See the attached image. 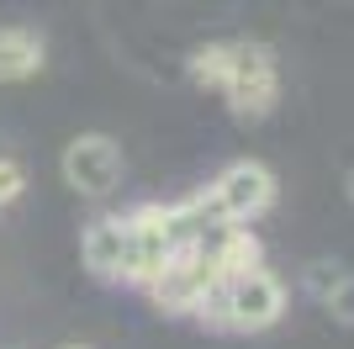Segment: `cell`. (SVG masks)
<instances>
[{"instance_id": "ba28073f", "label": "cell", "mask_w": 354, "mask_h": 349, "mask_svg": "<svg viewBox=\"0 0 354 349\" xmlns=\"http://www.w3.org/2000/svg\"><path fill=\"white\" fill-rule=\"evenodd\" d=\"M207 254H212V265H217V280H233V276H249V270H259V260H265V244H259L249 228L222 222V228L207 238Z\"/></svg>"}, {"instance_id": "9a60e30c", "label": "cell", "mask_w": 354, "mask_h": 349, "mask_svg": "<svg viewBox=\"0 0 354 349\" xmlns=\"http://www.w3.org/2000/svg\"><path fill=\"white\" fill-rule=\"evenodd\" d=\"M349 196H354V174H349Z\"/></svg>"}, {"instance_id": "8fae6325", "label": "cell", "mask_w": 354, "mask_h": 349, "mask_svg": "<svg viewBox=\"0 0 354 349\" xmlns=\"http://www.w3.org/2000/svg\"><path fill=\"white\" fill-rule=\"evenodd\" d=\"M21 190H27V170H21V159L0 154V206L21 202Z\"/></svg>"}, {"instance_id": "9c48e42d", "label": "cell", "mask_w": 354, "mask_h": 349, "mask_svg": "<svg viewBox=\"0 0 354 349\" xmlns=\"http://www.w3.org/2000/svg\"><path fill=\"white\" fill-rule=\"evenodd\" d=\"M48 64V48L32 27H0V85H21Z\"/></svg>"}, {"instance_id": "5b68a950", "label": "cell", "mask_w": 354, "mask_h": 349, "mask_svg": "<svg viewBox=\"0 0 354 349\" xmlns=\"http://www.w3.org/2000/svg\"><path fill=\"white\" fill-rule=\"evenodd\" d=\"M207 202L222 222H238V228H249L259 212L275 206V174L265 170L259 159H233L227 170L217 174L207 186Z\"/></svg>"}, {"instance_id": "30bf717a", "label": "cell", "mask_w": 354, "mask_h": 349, "mask_svg": "<svg viewBox=\"0 0 354 349\" xmlns=\"http://www.w3.org/2000/svg\"><path fill=\"white\" fill-rule=\"evenodd\" d=\"M227 64H233V43H201L191 53V80H196V85H207V90H222Z\"/></svg>"}, {"instance_id": "3957f363", "label": "cell", "mask_w": 354, "mask_h": 349, "mask_svg": "<svg viewBox=\"0 0 354 349\" xmlns=\"http://www.w3.org/2000/svg\"><path fill=\"white\" fill-rule=\"evenodd\" d=\"M127 260H122V286H153V280L164 276V265L175 260V233H169V212H164L159 202L138 206V212H127Z\"/></svg>"}, {"instance_id": "4fadbf2b", "label": "cell", "mask_w": 354, "mask_h": 349, "mask_svg": "<svg viewBox=\"0 0 354 349\" xmlns=\"http://www.w3.org/2000/svg\"><path fill=\"white\" fill-rule=\"evenodd\" d=\"M339 280H344V270H333V265H312L307 270V291L317 296V302H328V291L339 286Z\"/></svg>"}, {"instance_id": "277c9868", "label": "cell", "mask_w": 354, "mask_h": 349, "mask_svg": "<svg viewBox=\"0 0 354 349\" xmlns=\"http://www.w3.org/2000/svg\"><path fill=\"white\" fill-rule=\"evenodd\" d=\"M281 96V69H275V53L259 43H233V64H227V80H222V101L227 111L254 122L265 116Z\"/></svg>"}, {"instance_id": "7c38bea8", "label": "cell", "mask_w": 354, "mask_h": 349, "mask_svg": "<svg viewBox=\"0 0 354 349\" xmlns=\"http://www.w3.org/2000/svg\"><path fill=\"white\" fill-rule=\"evenodd\" d=\"M323 307H328L339 323H354V276H344L339 286L328 291V302H323Z\"/></svg>"}, {"instance_id": "52a82bcc", "label": "cell", "mask_w": 354, "mask_h": 349, "mask_svg": "<svg viewBox=\"0 0 354 349\" xmlns=\"http://www.w3.org/2000/svg\"><path fill=\"white\" fill-rule=\"evenodd\" d=\"M85 270L95 280H122V260H127V222L122 217H95L80 238Z\"/></svg>"}, {"instance_id": "5bb4252c", "label": "cell", "mask_w": 354, "mask_h": 349, "mask_svg": "<svg viewBox=\"0 0 354 349\" xmlns=\"http://www.w3.org/2000/svg\"><path fill=\"white\" fill-rule=\"evenodd\" d=\"M59 349H90V344H59Z\"/></svg>"}, {"instance_id": "8992f818", "label": "cell", "mask_w": 354, "mask_h": 349, "mask_svg": "<svg viewBox=\"0 0 354 349\" xmlns=\"http://www.w3.org/2000/svg\"><path fill=\"white\" fill-rule=\"evenodd\" d=\"M64 180H69V190H80V196H90V202H101V196H111V190L122 186V148L106 138V132H85V138H74L69 148H64L59 159Z\"/></svg>"}, {"instance_id": "7a4b0ae2", "label": "cell", "mask_w": 354, "mask_h": 349, "mask_svg": "<svg viewBox=\"0 0 354 349\" xmlns=\"http://www.w3.org/2000/svg\"><path fill=\"white\" fill-rule=\"evenodd\" d=\"M217 286L222 280H217V265H212L207 244H191L164 265V276L148 286V296H153V307H159L164 318H196Z\"/></svg>"}, {"instance_id": "6da1fadb", "label": "cell", "mask_w": 354, "mask_h": 349, "mask_svg": "<svg viewBox=\"0 0 354 349\" xmlns=\"http://www.w3.org/2000/svg\"><path fill=\"white\" fill-rule=\"evenodd\" d=\"M281 312H286V286H281V276H270L259 265L249 276L222 280L196 318L207 328H217V334H265V328L281 323Z\"/></svg>"}]
</instances>
